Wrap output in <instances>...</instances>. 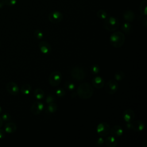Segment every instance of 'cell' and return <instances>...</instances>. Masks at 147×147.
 <instances>
[{
	"label": "cell",
	"instance_id": "cell-4",
	"mask_svg": "<svg viewBox=\"0 0 147 147\" xmlns=\"http://www.w3.org/2000/svg\"><path fill=\"white\" fill-rule=\"evenodd\" d=\"M70 74L71 77L76 81H81L86 76V72L84 69L78 66L74 67L71 69Z\"/></svg>",
	"mask_w": 147,
	"mask_h": 147
},
{
	"label": "cell",
	"instance_id": "cell-1",
	"mask_svg": "<svg viewBox=\"0 0 147 147\" xmlns=\"http://www.w3.org/2000/svg\"><path fill=\"white\" fill-rule=\"evenodd\" d=\"M94 93V89L91 85L88 83H81L78 87L77 94L79 97L83 99L90 98Z\"/></svg>",
	"mask_w": 147,
	"mask_h": 147
},
{
	"label": "cell",
	"instance_id": "cell-26",
	"mask_svg": "<svg viewBox=\"0 0 147 147\" xmlns=\"http://www.w3.org/2000/svg\"><path fill=\"white\" fill-rule=\"evenodd\" d=\"M64 87L67 90H68L69 91H72L75 89V86L72 82L67 81L64 84Z\"/></svg>",
	"mask_w": 147,
	"mask_h": 147
},
{
	"label": "cell",
	"instance_id": "cell-5",
	"mask_svg": "<svg viewBox=\"0 0 147 147\" xmlns=\"http://www.w3.org/2000/svg\"><path fill=\"white\" fill-rule=\"evenodd\" d=\"M61 74L58 71L52 72L49 76V83L53 87L57 86L61 81Z\"/></svg>",
	"mask_w": 147,
	"mask_h": 147
},
{
	"label": "cell",
	"instance_id": "cell-9",
	"mask_svg": "<svg viewBox=\"0 0 147 147\" xmlns=\"http://www.w3.org/2000/svg\"><path fill=\"white\" fill-rule=\"evenodd\" d=\"M44 108V104L38 100V101L34 102L33 103V105L30 107V111L33 114L38 115L41 113Z\"/></svg>",
	"mask_w": 147,
	"mask_h": 147
},
{
	"label": "cell",
	"instance_id": "cell-27",
	"mask_svg": "<svg viewBox=\"0 0 147 147\" xmlns=\"http://www.w3.org/2000/svg\"><path fill=\"white\" fill-rule=\"evenodd\" d=\"M56 95L58 97L63 98L65 95V91L62 88H58L56 90Z\"/></svg>",
	"mask_w": 147,
	"mask_h": 147
},
{
	"label": "cell",
	"instance_id": "cell-13",
	"mask_svg": "<svg viewBox=\"0 0 147 147\" xmlns=\"http://www.w3.org/2000/svg\"><path fill=\"white\" fill-rule=\"evenodd\" d=\"M92 84L96 88L100 89L105 86V80L102 77L97 76L92 79Z\"/></svg>",
	"mask_w": 147,
	"mask_h": 147
},
{
	"label": "cell",
	"instance_id": "cell-7",
	"mask_svg": "<svg viewBox=\"0 0 147 147\" xmlns=\"http://www.w3.org/2000/svg\"><path fill=\"white\" fill-rule=\"evenodd\" d=\"M118 89V84L115 79H110L106 84L105 91L107 94L110 95L115 94L117 91Z\"/></svg>",
	"mask_w": 147,
	"mask_h": 147
},
{
	"label": "cell",
	"instance_id": "cell-19",
	"mask_svg": "<svg viewBox=\"0 0 147 147\" xmlns=\"http://www.w3.org/2000/svg\"><path fill=\"white\" fill-rule=\"evenodd\" d=\"M33 94L35 98L38 100H40L43 99L45 96V93L44 91L40 88H36L33 92Z\"/></svg>",
	"mask_w": 147,
	"mask_h": 147
},
{
	"label": "cell",
	"instance_id": "cell-31",
	"mask_svg": "<svg viewBox=\"0 0 147 147\" xmlns=\"http://www.w3.org/2000/svg\"><path fill=\"white\" fill-rule=\"evenodd\" d=\"M17 3V0H5V3L9 6H13Z\"/></svg>",
	"mask_w": 147,
	"mask_h": 147
},
{
	"label": "cell",
	"instance_id": "cell-20",
	"mask_svg": "<svg viewBox=\"0 0 147 147\" xmlns=\"http://www.w3.org/2000/svg\"><path fill=\"white\" fill-rule=\"evenodd\" d=\"M31 90H32L31 86L28 83L23 84L21 88V92L24 95H29Z\"/></svg>",
	"mask_w": 147,
	"mask_h": 147
},
{
	"label": "cell",
	"instance_id": "cell-39",
	"mask_svg": "<svg viewBox=\"0 0 147 147\" xmlns=\"http://www.w3.org/2000/svg\"><path fill=\"white\" fill-rule=\"evenodd\" d=\"M0 47H1V41H0Z\"/></svg>",
	"mask_w": 147,
	"mask_h": 147
},
{
	"label": "cell",
	"instance_id": "cell-30",
	"mask_svg": "<svg viewBox=\"0 0 147 147\" xmlns=\"http://www.w3.org/2000/svg\"><path fill=\"white\" fill-rule=\"evenodd\" d=\"M1 118L2 119L3 121H5V122H7V121H9L11 118V115L9 114V113H3L2 116H1Z\"/></svg>",
	"mask_w": 147,
	"mask_h": 147
},
{
	"label": "cell",
	"instance_id": "cell-8",
	"mask_svg": "<svg viewBox=\"0 0 147 147\" xmlns=\"http://www.w3.org/2000/svg\"><path fill=\"white\" fill-rule=\"evenodd\" d=\"M48 19L53 24H57L63 20V15L59 11H52L49 14Z\"/></svg>",
	"mask_w": 147,
	"mask_h": 147
},
{
	"label": "cell",
	"instance_id": "cell-2",
	"mask_svg": "<svg viewBox=\"0 0 147 147\" xmlns=\"http://www.w3.org/2000/svg\"><path fill=\"white\" fill-rule=\"evenodd\" d=\"M109 40L110 44L113 47L118 48L123 45L125 41V37L122 32L117 31L110 35Z\"/></svg>",
	"mask_w": 147,
	"mask_h": 147
},
{
	"label": "cell",
	"instance_id": "cell-25",
	"mask_svg": "<svg viewBox=\"0 0 147 147\" xmlns=\"http://www.w3.org/2000/svg\"><path fill=\"white\" fill-rule=\"evenodd\" d=\"M96 16L100 20H105L107 17V12L103 9L99 10L96 13Z\"/></svg>",
	"mask_w": 147,
	"mask_h": 147
},
{
	"label": "cell",
	"instance_id": "cell-3",
	"mask_svg": "<svg viewBox=\"0 0 147 147\" xmlns=\"http://www.w3.org/2000/svg\"><path fill=\"white\" fill-rule=\"evenodd\" d=\"M103 26L108 31L113 32L118 29L119 26V21L117 18L113 16L107 17L104 20Z\"/></svg>",
	"mask_w": 147,
	"mask_h": 147
},
{
	"label": "cell",
	"instance_id": "cell-18",
	"mask_svg": "<svg viewBox=\"0 0 147 147\" xmlns=\"http://www.w3.org/2000/svg\"><path fill=\"white\" fill-rule=\"evenodd\" d=\"M105 142L108 147H116L117 146V141L115 138L112 136L106 137Z\"/></svg>",
	"mask_w": 147,
	"mask_h": 147
},
{
	"label": "cell",
	"instance_id": "cell-29",
	"mask_svg": "<svg viewBox=\"0 0 147 147\" xmlns=\"http://www.w3.org/2000/svg\"><path fill=\"white\" fill-rule=\"evenodd\" d=\"M100 71V68L99 67L96 65V64H95V65H93L91 67V73L93 74V75H96L97 74L99 73Z\"/></svg>",
	"mask_w": 147,
	"mask_h": 147
},
{
	"label": "cell",
	"instance_id": "cell-24",
	"mask_svg": "<svg viewBox=\"0 0 147 147\" xmlns=\"http://www.w3.org/2000/svg\"><path fill=\"white\" fill-rule=\"evenodd\" d=\"M124 78H125V73L121 70H119L114 74V78L116 81H121L123 80Z\"/></svg>",
	"mask_w": 147,
	"mask_h": 147
},
{
	"label": "cell",
	"instance_id": "cell-32",
	"mask_svg": "<svg viewBox=\"0 0 147 147\" xmlns=\"http://www.w3.org/2000/svg\"><path fill=\"white\" fill-rule=\"evenodd\" d=\"M55 97L52 95H48L46 98V102L47 104H49L52 102H54Z\"/></svg>",
	"mask_w": 147,
	"mask_h": 147
},
{
	"label": "cell",
	"instance_id": "cell-28",
	"mask_svg": "<svg viewBox=\"0 0 147 147\" xmlns=\"http://www.w3.org/2000/svg\"><path fill=\"white\" fill-rule=\"evenodd\" d=\"M34 36L36 38L40 40L43 38L44 34L41 30H40L39 29H37V30H34Z\"/></svg>",
	"mask_w": 147,
	"mask_h": 147
},
{
	"label": "cell",
	"instance_id": "cell-35",
	"mask_svg": "<svg viewBox=\"0 0 147 147\" xmlns=\"http://www.w3.org/2000/svg\"><path fill=\"white\" fill-rule=\"evenodd\" d=\"M142 25H143L145 28H146V27H147V19H146V17H145L142 19Z\"/></svg>",
	"mask_w": 147,
	"mask_h": 147
},
{
	"label": "cell",
	"instance_id": "cell-11",
	"mask_svg": "<svg viewBox=\"0 0 147 147\" xmlns=\"http://www.w3.org/2000/svg\"><path fill=\"white\" fill-rule=\"evenodd\" d=\"M39 49L40 51L45 55H48L51 52V46L47 41H41L38 44Z\"/></svg>",
	"mask_w": 147,
	"mask_h": 147
},
{
	"label": "cell",
	"instance_id": "cell-34",
	"mask_svg": "<svg viewBox=\"0 0 147 147\" xmlns=\"http://www.w3.org/2000/svg\"><path fill=\"white\" fill-rule=\"evenodd\" d=\"M5 133H6V132H5V130L0 129V139L3 138L5 137Z\"/></svg>",
	"mask_w": 147,
	"mask_h": 147
},
{
	"label": "cell",
	"instance_id": "cell-10",
	"mask_svg": "<svg viewBox=\"0 0 147 147\" xmlns=\"http://www.w3.org/2000/svg\"><path fill=\"white\" fill-rule=\"evenodd\" d=\"M6 90L7 92L13 95H16L19 93V87L14 82H9L6 84Z\"/></svg>",
	"mask_w": 147,
	"mask_h": 147
},
{
	"label": "cell",
	"instance_id": "cell-23",
	"mask_svg": "<svg viewBox=\"0 0 147 147\" xmlns=\"http://www.w3.org/2000/svg\"><path fill=\"white\" fill-rule=\"evenodd\" d=\"M131 29H132L131 25L128 22H126L123 23V25H122V30L125 33H127V34L130 33L131 31Z\"/></svg>",
	"mask_w": 147,
	"mask_h": 147
},
{
	"label": "cell",
	"instance_id": "cell-14",
	"mask_svg": "<svg viewBox=\"0 0 147 147\" xmlns=\"http://www.w3.org/2000/svg\"><path fill=\"white\" fill-rule=\"evenodd\" d=\"M123 130L122 128L119 125H116L113 126L110 130V133L111 135L114 137L115 138L121 136L123 134Z\"/></svg>",
	"mask_w": 147,
	"mask_h": 147
},
{
	"label": "cell",
	"instance_id": "cell-12",
	"mask_svg": "<svg viewBox=\"0 0 147 147\" xmlns=\"http://www.w3.org/2000/svg\"><path fill=\"white\" fill-rule=\"evenodd\" d=\"M145 127L144 123L140 120H136L131 122V129L135 131H141Z\"/></svg>",
	"mask_w": 147,
	"mask_h": 147
},
{
	"label": "cell",
	"instance_id": "cell-37",
	"mask_svg": "<svg viewBox=\"0 0 147 147\" xmlns=\"http://www.w3.org/2000/svg\"><path fill=\"white\" fill-rule=\"evenodd\" d=\"M3 120H2V119L1 118V117H0V128L1 127V126H2V125H3Z\"/></svg>",
	"mask_w": 147,
	"mask_h": 147
},
{
	"label": "cell",
	"instance_id": "cell-16",
	"mask_svg": "<svg viewBox=\"0 0 147 147\" xmlns=\"http://www.w3.org/2000/svg\"><path fill=\"white\" fill-rule=\"evenodd\" d=\"M123 17L126 21L130 22H132L134 20L135 15L134 12L132 10H128L124 12L123 14Z\"/></svg>",
	"mask_w": 147,
	"mask_h": 147
},
{
	"label": "cell",
	"instance_id": "cell-36",
	"mask_svg": "<svg viewBox=\"0 0 147 147\" xmlns=\"http://www.w3.org/2000/svg\"><path fill=\"white\" fill-rule=\"evenodd\" d=\"M5 0H0V9L2 8L5 5Z\"/></svg>",
	"mask_w": 147,
	"mask_h": 147
},
{
	"label": "cell",
	"instance_id": "cell-38",
	"mask_svg": "<svg viewBox=\"0 0 147 147\" xmlns=\"http://www.w3.org/2000/svg\"><path fill=\"white\" fill-rule=\"evenodd\" d=\"M2 111V107L0 106V114H1Z\"/></svg>",
	"mask_w": 147,
	"mask_h": 147
},
{
	"label": "cell",
	"instance_id": "cell-15",
	"mask_svg": "<svg viewBox=\"0 0 147 147\" xmlns=\"http://www.w3.org/2000/svg\"><path fill=\"white\" fill-rule=\"evenodd\" d=\"M123 118L126 122H130L134 118V112L130 109H126L123 113Z\"/></svg>",
	"mask_w": 147,
	"mask_h": 147
},
{
	"label": "cell",
	"instance_id": "cell-33",
	"mask_svg": "<svg viewBox=\"0 0 147 147\" xmlns=\"http://www.w3.org/2000/svg\"><path fill=\"white\" fill-rule=\"evenodd\" d=\"M104 142H105V140H104V139L102 137H99L96 140V144L98 146H102L104 144Z\"/></svg>",
	"mask_w": 147,
	"mask_h": 147
},
{
	"label": "cell",
	"instance_id": "cell-17",
	"mask_svg": "<svg viewBox=\"0 0 147 147\" xmlns=\"http://www.w3.org/2000/svg\"><path fill=\"white\" fill-rule=\"evenodd\" d=\"M17 130V126L14 123L8 122L5 126V131L6 133L11 134Z\"/></svg>",
	"mask_w": 147,
	"mask_h": 147
},
{
	"label": "cell",
	"instance_id": "cell-6",
	"mask_svg": "<svg viewBox=\"0 0 147 147\" xmlns=\"http://www.w3.org/2000/svg\"><path fill=\"white\" fill-rule=\"evenodd\" d=\"M96 133L100 137H106L110 133V128L106 122H100L96 126Z\"/></svg>",
	"mask_w": 147,
	"mask_h": 147
},
{
	"label": "cell",
	"instance_id": "cell-22",
	"mask_svg": "<svg viewBox=\"0 0 147 147\" xmlns=\"http://www.w3.org/2000/svg\"><path fill=\"white\" fill-rule=\"evenodd\" d=\"M57 110V105L54 102L50 103L48 104L47 107V111L49 113H53Z\"/></svg>",
	"mask_w": 147,
	"mask_h": 147
},
{
	"label": "cell",
	"instance_id": "cell-21",
	"mask_svg": "<svg viewBox=\"0 0 147 147\" xmlns=\"http://www.w3.org/2000/svg\"><path fill=\"white\" fill-rule=\"evenodd\" d=\"M147 1L146 0H143L140 5V11L142 15L146 16L147 14Z\"/></svg>",
	"mask_w": 147,
	"mask_h": 147
}]
</instances>
